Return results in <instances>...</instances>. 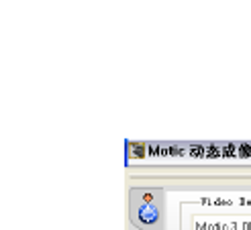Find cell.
Returning a JSON list of instances; mask_svg holds the SVG:
<instances>
[{"label": "cell", "mask_w": 251, "mask_h": 230, "mask_svg": "<svg viewBox=\"0 0 251 230\" xmlns=\"http://www.w3.org/2000/svg\"><path fill=\"white\" fill-rule=\"evenodd\" d=\"M164 202L157 189H133L131 191V220L141 230H159Z\"/></svg>", "instance_id": "obj_1"}]
</instances>
